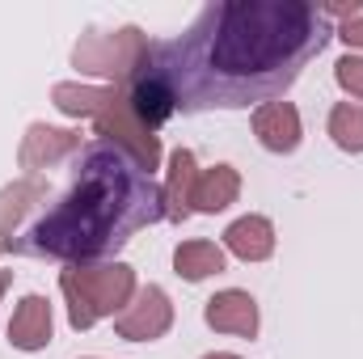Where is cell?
<instances>
[{
	"mask_svg": "<svg viewBox=\"0 0 363 359\" xmlns=\"http://www.w3.org/2000/svg\"><path fill=\"white\" fill-rule=\"evenodd\" d=\"M254 136L267 153H296L300 148V110L291 101H267L254 110Z\"/></svg>",
	"mask_w": 363,
	"mask_h": 359,
	"instance_id": "obj_7",
	"label": "cell"
},
{
	"mask_svg": "<svg viewBox=\"0 0 363 359\" xmlns=\"http://www.w3.org/2000/svg\"><path fill=\"white\" fill-rule=\"evenodd\" d=\"M237 194H241V178H237V170L233 165H216V170H207L203 178L194 182V211H224L228 203H237Z\"/></svg>",
	"mask_w": 363,
	"mask_h": 359,
	"instance_id": "obj_13",
	"label": "cell"
},
{
	"mask_svg": "<svg viewBox=\"0 0 363 359\" xmlns=\"http://www.w3.org/2000/svg\"><path fill=\"white\" fill-rule=\"evenodd\" d=\"M334 77H338V85L351 97H363V55H342L334 64Z\"/></svg>",
	"mask_w": 363,
	"mask_h": 359,
	"instance_id": "obj_16",
	"label": "cell"
},
{
	"mask_svg": "<svg viewBox=\"0 0 363 359\" xmlns=\"http://www.w3.org/2000/svg\"><path fill=\"white\" fill-rule=\"evenodd\" d=\"M174 267H178L182 279L199 283V279L224 270V250L216 241H182L178 250H174Z\"/></svg>",
	"mask_w": 363,
	"mask_h": 359,
	"instance_id": "obj_14",
	"label": "cell"
},
{
	"mask_svg": "<svg viewBox=\"0 0 363 359\" xmlns=\"http://www.w3.org/2000/svg\"><path fill=\"white\" fill-rule=\"evenodd\" d=\"M9 343L17 351H43L51 343V304L47 296H26L9 321Z\"/></svg>",
	"mask_w": 363,
	"mask_h": 359,
	"instance_id": "obj_9",
	"label": "cell"
},
{
	"mask_svg": "<svg viewBox=\"0 0 363 359\" xmlns=\"http://www.w3.org/2000/svg\"><path fill=\"white\" fill-rule=\"evenodd\" d=\"M72 153H81V131H60V127L34 123L21 140V170H51Z\"/></svg>",
	"mask_w": 363,
	"mask_h": 359,
	"instance_id": "obj_8",
	"label": "cell"
},
{
	"mask_svg": "<svg viewBox=\"0 0 363 359\" xmlns=\"http://www.w3.org/2000/svg\"><path fill=\"white\" fill-rule=\"evenodd\" d=\"M60 292L68 300L72 330H89L93 321L114 317L131 304L135 270L123 267V263H114V267H68L60 275Z\"/></svg>",
	"mask_w": 363,
	"mask_h": 359,
	"instance_id": "obj_3",
	"label": "cell"
},
{
	"mask_svg": "<svg viewBox=\"0 0 363 359\" xmlns=\"http://www.w3.org/2000/svg\"><path fill=\"white\" fill-rule=\"evenodd\" d=\"M144 51H148V38L135 26H123V30H85L81 43H77V51H72V64L81 72L131 81V72L140 68Z\"/></svg>",
	"mask_w": 363,
	"mask_h": 359,
	"instance_id": "obj_4",
	"label": "cell"
},
{
	"mask_svg": "<svg viewBox=\"0 0 363 359\" xmlns=\"http://www.w3.org/2000/svg\"><path fill=\"white\" fill-rule=\"evenodd\" d=\"M194 182H199L194 153H190V148H178V153L169 157V182H165V220L182 224V220L194 211Z\"/></svg>",
	"mask_w": 363,
	"mask_h": 359,
	"instance_id": "obj_11",
	"label": "cell"
},
{
	"mask_svg": "<svg viewBox=\"0 0 363 359\" xmlns=\"http://www.w3.org/2000/svg\"><path fill=\"white\" fill-rule=\"evenodd\" d=\"M165 220V186L123 144L89 140L77 157L68 190L43 207L17 237L13 254L89 267L114 258L140 228Z\"/></svg>",
	"mask_w": 363,
	"mask_h": 359,
	"instance_id": "obj_2",
	"label": "cell"
},
{
	"mask_svg": "<svg viewBox=\"0 0 363 359\" xmlns=\"http://www.w3.org/2000/svg\"><path fill=\"white\" fill-rule=\"evenodd\" d=\"M169 326H174V304H169V296H165L157 283L140 287V292L131 296V304L114 317V330H118V338H127V343H152V338H161Z\"/></svg>",
	"mask_w": 363,
	"mask_h": 359,
	"instance_id": "obj_5",
	"label": "cell"
},
{
	"mask_svg": "<svg viewBox=\"0 0 363 359\" xmlns=\"http://www.w3.org/2000/svg\"><path fill=\"white\" fill-rule=\"evenodd\" d=\"M224 245L245 263H267L274 254V224L267 216H241V220L228 224Z\"/></svg>",
	"mask_w": 363,
	"mask_h": 359,
	"instance_id": "obj_10",
	"label": "cell"
},
{
	"mask_svg": "<svg viewBox=\"0 0 363 359\" xmlns=\"http://www.w3.org/2000/svg\"><path fill=\"white\" fill-rule=\"evenodd\" d=\"M330 38L334 21L304 0L203 4L178 38L148 43L131 81L157 89L174 114L250 110L283 97Z\"/></svg>",
	"mask_w": 363,
	"mask_h": 359,
	"instance_id": "obj_1",
	"label": "cell"
},
{
	"mask_svg": "<svg viewBox=\"0 0 363 359\" xmlns=\"http://www.w3.org/2000/svg\"><path fill=\"white\" fill-rule=\"evenodd\" d=\"M338 38H342L347 47H363V17H347L342 30H338Z\"/></svg>",
	"mask_w": 363,
	"mask_h": 359,
	"instance_id": "obj_17",
	"label": "cell"
},
{
	"mask_svg": "<svg viewBox=\"0 0 363 359\" xmlns=\"http://www.w3.org/2000/svg\"><path fill=\"white\" fill-rule=\"evenodd\" d=\"M207 326L220 330V334L258 338V304H254V296L241 292V287L216 292V296L207 300Z\"/></svg>",
	"mask_w": 363,
	"mask_h": 359,
	"instance_id": "obj_6",
	"label": "cell"
},
{
	"mask_svg": "<svg viewBox=\"0 0 363 359\" xmlns=\"http://www.w3.org/2000/svg\"><path fill=\"white\" fill-rule=\"evenodd\" d=\"M330 136L342 153H363V101H338L330 110Z\"/></svg>",
	"mask_w": 363,
	"mask_h": 359,
	"instance_id": "obj_15",
	"label": "cell"
},
{
	"mask_svg": "<svg viewBox=\"0 0 363 359\" xmlns=\"http://www.w3.org/2000/svg\"><path fill=\"white\" fill-rule=\"evenodd\" d=\"M207 359H241V355H228V351H220V355H207Z\"/></svg>",
	"mask_w": 363,
	"mask_h": 359,
	"instance_id": "obj_19",
	"label": "cell"
},
{
	"mask_svg": "<svg viewBox=\"0 0 363 359\" xmlns=\"http://www.w3.org/2000/svg\"><path fill=\"white\" fill-rule=\"evenodd\" d=\"M9 283H13V270H0V296L9 292Z\"/></svg>",
	"mask_w": 363,
	"mask_h": 359,
	"instance_id": "obj_18",
	"label": "cell"
},
{
	"mask_svg": "<svg viewBox=\"0 0 363 359\" xmlns=\"http://www.w3.org/2000/svg\"><path fill=\"white\" fill-rule=\"evenodd\" d=\"M47 194V186L43 182H17V186H4L0 190V254L13 245V237H17V224L26 220V211L38 203Z\"/></svg>",
	"mask_w": 363,
	"mask_h": 359,
	"instance_id": "obj_12",
	"label": "cell"
}]
</instances>
